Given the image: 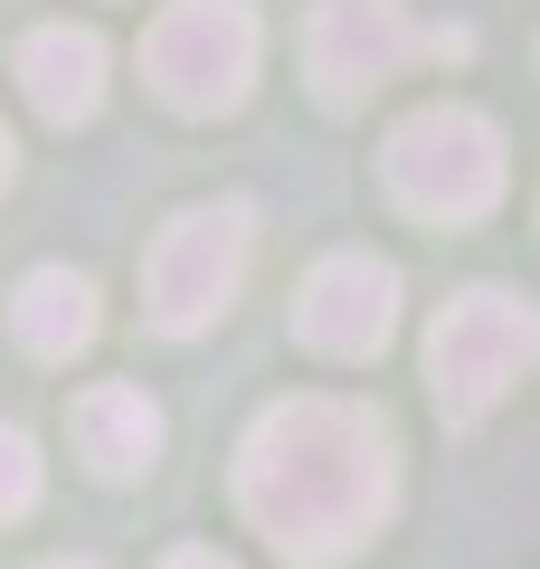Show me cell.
<instances>
[{
    "instance_id": "obj_1",
    "label": "cell",
    "mask_w": 540,
    "mask_h": 569,
    "mask_svg": "<svg viewBox=\"0 0 540 569\" xmlns=\"http://www.w3.org/2000/svg\"><path fill=\"white\" fill-rule=\"evenodd\" d=\"M238 503L294 569L351 560L399 503L389 418L360 399H276L238 447Z\"/></svg>"
},
{
    "instance_id": "obj_8",
    "label": "cell",
    "mask_w": 540,
    "mask_h": 569,
    "mask_svg": "<svg viewBox=\"0 0 540 569\" xmlns=\"http://www.w3.org/2000/svg\"><path fill=\"white\" fill-rule=\"evenodd\" d=\"M20 86H29V104H39L48 123H86L104 104V39L77 29V20L29 29L20 39Z\"/></svg>"
},
{
    "instance_id": "obj_14",
    "label": "cell",
    "mask_w": 540,
    "mask_h": 569,
    "mask_svg": "<svg viewBox=\"0 0 540 569\" xmlns=\"http://www.w3.org/2000/svg\"><path fill=\"white\" fill-rule=\"evenodd\" d=\"M39 569H96V560H39Z\"/></svg>"
},
{
    "instance_id": "obj_5",
    "label": "cell",
    "mask_w": 540,
    "mask_h": 569,
    "mask_svg": "<svg viewBox=\"0 0 540 569\" xmlns=\"http://www.w3.org/2000/svg\"><path fill=\"white\" fill-rule=\"evenodd\" d=\"M531 305L521 295H502V284H474V295H456V305L437 313V332H427V389H437V408L456 427H474L483 408H502L521 389V370H531Z\"/></svg>"
},
{
    "instance_id": "obj_3",
    "label": "cell",
    "mask_w": 540,
    "mask_h": 569,
    "mask_svg": "<svg viewBox=\"0 0 540 569\" xmlns=\"http://www.w3.org/2000/svg\"><path fill=\"white\" fill-rule=\"evenodd\" d=\"M247 257H257V209L247 200H200L161 219L152 257H142V313L161 332H209L228 313V295L247 284Z\"/></svg>"
},
{
    "instance_id": "obj_4",
    "label": "cell",
    "mask_w": 540,
    "mask_h": 569,
    "mask_svg": "<svg viewBox=\"0 0 540 569\" xmlns=\"http://www.w3.org/2000/svg\"><path fill=\"white\" fill-rule=\"evenodd\" d=\"M142 77L171 114H238L257 86V10L247 0H161L142 29Z\"/></svg>"
},
{
    "instance_id": "obj_7",
    "label": "cell",
    "mask_w": 540,
    "mask_h": 569,
    "mask_svg": "<svg viewBox=\"0 0 540 569\" xmlns=\"http://www.w3.org/2000/svg\"><path fill=\"white\" fill-rule=\"evenodd\" d=\"M294 332L322 361H380L399 332V266L389 257H322L294 295Z\"/></svg>"
},
{
    "instance_id": "obj_2",
    "label": "cell",
    "mask_w": 540,
    "mask_h": 569,
    "mask_svg": "<svg viewBox=\"0 0 540 569\" xmlns=\"http://www.w3.org/2000/svg\"><path fill=\"white\" fill-rule=\"evenodd\" d=\"M512 181V152H502V123L474 104H418V114L389 133V200L418 209V219H483Z\"/></svg>"
},
{
    "instance_id": "obj_11",
    "label": "cell",
    "mask_w": 540,
    "mask_h": 569,
    "mask_svg": "<svg viewBox=\"0 0 540 569\" xmlns=\"http://www.w3.org/2000/svg\"><path fill=\"white\" fill-rule=\"evenodd\" d=\"M39 503V447H29V427L0 418V522H20Z\"/></svg>"
},
{
    "instance_id": "obj_10",
    "label": "cell",
    "mask_w": 540,
    "mask_h": 569,
    "mask_svg": "<svg viewBox=\"0 0 540 569\" xmlns=\"http://www.w3.org/2000/svg\"><path fill=\"white\" fill-rule=\"evenodd\" d=\"M96 284L77 276V266H39V276H20V295H10V332H20L29 361H77L86 342H96Z\"/></svg>"
},
{
    "instance_id": "obj_12",
    "label": "cell",
    "mask_w": 540,
    "mask_h": 569,
    "mask_svg": "<svg viewBox=\"0 0 540 569\" xmlns=\"http://www.w3.org/2000/svg\"><path fill=\"white\" fill-rule=\"evenodd\" d=\"M161 569H238V560H219V550H171Z\"/></svg>"
},
{
    "instance_id": "obj_13",
    "label": "cell",
    "mask_w": 540,
    "mask_h": 569,
    "mask_svg": "<svg viewBox=\"0 0 540 569\" xmlns=\"http://www.w3.org/2000/svg\"><path fill=\"white\" fill-rule=\"evenodd\" d=\"M10 162H20V152H10V123H0V190H10Z\"/></svg>"
},
{
    "instance_id": "obj_9",
    "label": "cell",
    "mask_w": 540,
    "mask_h": 569,
    "mask_svg": "<svg viewBox=\"0 0 540 569\" xmlns=\"http://www.w3.org/2000/svg\"><path fill=\"white\" fill-rule=\"evenodd\" d=\"M67 427H77V456L104 475V485H133V475L161 456V408L142 399V389H123V380H96Z\"/></svg>"
},
{
    "instance_id": "obj_6",
    "label": "cell",
    "mask_w": 540,
    "mask_h": 569,
    "mask_svg": "<svg viewBox=\"0 0 540 569\" xmlns=\"http://www.w3.org/2000/svg\"><path fill=\"white\" fill-rule=\"evenodd\" d=\"M456 48H464V29H418L408 0H322L303 20V67H313L322 104H360L408 58H456Z\"/></svg>"
}]
</instances>
